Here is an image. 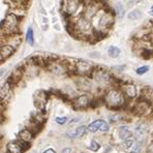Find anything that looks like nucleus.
Segmentation results:
<instances>
[{
    "label": "nucleus",
    "mask_w": 153,
    "mask_h": 153,
    "mask_svg": "<svg viewBox=\"0 0 153 153\" xmlns=\"http://www.w3.org/2000/svg\"><path fill=\"white\" fill-rule=\"evenodd\" d=\"M106 102L111 108H119L124 102V98L118 90H111L106 96Z\"/></svg>",
    "instance_id": "nucleus-1"
},
{
    "label": "nucleus",
    "mask_w": 153,
    "mask_h": 153,
    "mask_svg": "<svg viewBox=\"0 0 153 153\" xmlns=\"http://www.w3.org/2000/svg\"><path fill=\"white\" fill-rule=\"evenodd\" d=\"M7 150L9 153H23L24 147L18 141H13L7 145Z\"/></svg>",
    "instance_id": "nucleus-2"
},
{
    "label": "nucleus",
    "mask_w": 153,
    "mask_h": 153,
    "mask_svg": "<svg viewBox=\"0 0 153 153\" xmlns=\"http://www.w3.org/2000/svg\"><path fill=\"white\" fill-rule=\"evenodd\" d=\"M86 129H87L86 126H79L77 128H75V129L67 131V135L69 137H73V139H75V137H81L85 135Z\"/></svg>",
    "instance_id": "nucleus-3"
},
{
    "label": "nucleus",
    "mask_w": 153,
    "mask_h": 153,
    "mask_svg": "<svg viewBox=\"0 0 153 153\" xmlns=\"http://www.w3.org/2000/svg\"><path fill=\"white\" fill-rule=\"evenodd\" d=\"M13 52H15V48L13 47H11V46H3L0 49V56H1L2 59H5V58L9 57Z\"/></svg>",
    "instance_id": "nucleus-4"
},
{
    "label": "nucleus",
    "mask_w": 153,
    "mask_h": 153,
    "mask_svg": "<svg viewBox=\"0 0 153 153\" xmlns=\"http://www.w3.org/2000/svg\"><path fill=\"white\" fill-rule=\"evenodd\" d=\"M2 24H6V25H5L6 30H8V31H13V30H15V28H16V25H17L16 17L13 15V20H11V15H9L5 21H3Z\"/></svg>",
    "instance_id": "nucleus-5"
},
{
    "label": "nucleus",
    "mask_w": 153,
    "mask_h": 153,
    "mask_svg": "<svg viewBox=\"0 0 153 153\" xmlns=\"http://www.w3.org/2000/svg\"><path fill=\"white\" fill-rule=\"evenodd\" d=\"M124 91L128 97H135V96H137V87L135 85H132V84L125 85Z\"/></svg>",
    "instance_id": "nucleus-6"
},
{
    "label": "nucleus",
    "mask_w": 153,
    "mask_h": 153,
    "mask_svg": "<svg viewBox=\"0 0 153 153\" xmlns=\"http://www.w3.org/2000/svg\"><path fill=\"white\" fill-rule=\"evenodd\" d=\"M88 102H89V99L87 97V95H81L75 99V104L78 108H85V106H88Z\"/></svg>",
    "instance_id": "nucleus-7"
},
{
    "label": "nucleus",
    "mask_w": 153,
    "mask_h": 153,
    "mask_svg": "<svg viewBox=\"0 0 153 153\" xmlns=\"http://www.w3.org/2000/svg\"><path fill=\"white\" fill-rule=\"evenodd\" d=\"M32 137H33V135H32V133L29 131L28 129H23L19 132V139L21 141H23L24 143L29 142V141L32 139Z\"/></svg>",
    "instance_id": "nucleus-8"
},
{
    "label": "nucleus",
    "mask_w": 153,
    "mask_h": 153,
    "mask_svg": "<svg viewBox=\"0 0 153 153\" xmlns=\"http://www.w3.org/2000/svg\"><path fill=\"white\" fill-rule=\"evenodd\" d=\"M102 123H104V120H95V121H93L92 123H90V124L88 125L87 129L91 132H96L97 130H99V128H100Z\"/></svg>",
    "instance_id": "nucleus-9"
},
{
    "label": "nucleus",
    "mask_w": 153,
    "mask_h": 153,
    "mask_svg": "<svg viewBox=\"0 0 153 153\" xmlns=\"http://www.w3.org/2000/svg\"><path fill=\"white\" fill-rule=\"evenodd\" d=\"M119 137L120 139H122V140H128L130 137H132V133L130 130L127 129V127L125 126H121L119 129Z\"/></svg>",
    "instance_id": "nucleus-10"
},
{
    "label": "nucleus",
    "mask_w": 153,
    "mask_h": 153,
    "mask_svg": "<svg viewBox=\"0 0 153 153\" xmlns=\"http://www.w3.org/2000/svg\"><path fill=\"white\" fill-rule=\"evenodd\" d=\"M50 69H51V71L54 73H56V75H61V73H63L65 71V69L63 68V66L61 64H52L51 66H50Z\"/></svg>",
    "instance_id": "nucleus-11"
},
{
    "label": "nucleus",
    "mask_w": 153,
    "mask_h": 153,
    "mask_svg": "<svg viewBox=\"0 0 153 153\" xmlns=\"http://www.w3.org/2000/svg\"><path fill=\"white\" fill-rule=\"evenodd\" d=\"M108 54H109V56H111V57L116 58L120 55V49L115 47V46H111V47L108 49Z\"/></svg>",
    "instance_id": "nucleus-12"
},
{
    "label": "nucleus",
    "mask_w": 153,
    "mask_h": 153,
    "mask_svg": "<svg viewBox=\"0 0 153 153\" xmlns=\"http://www.w3.org/2000/svg\"><path fill=\"white\" fill-rule=\"evenodd\" d=\"M26 42L29 44H34V34H33V30L31 28H28L26 32Z\"/></svg>",
    "instance_id": "nucleus-13"
},
{
    "label": "nucleus",
    "mask_w": 153,
    "mask_h": 153,
    "mask_svg": "<svg viewBox=\"0 0 153 153\" xmlns=\"http://www.w3.org/2000/svg\"><path fill=\"white\" fill-rule=\"evenodd\" d=\"M8 90H9V83H5L4 85L0 88V95L1 96H4L8 93Z\"/></svg>",
    "instance_id": "nucleus-14"
},
{
    "label": "nucleus",
    "mask_w": 153,
    "mask_h": 153,
    "mask_svg": "<svg viewBox=\"0 0 153 153\" xmlns=\"http://www.w3.org/2000/svg\"><path fill=\"white\" fill-rule=\"evenodd\" d=\"M140 17H141V13L139 11H133L128 13V19H130V20H137Z\"/></svg>",
    "instance_id": "nucleus-15"
},
{
    "label": "nucleus",
    "mask_w": 153,
    "mask_h": 153,
    "mask_svg": "<svg viewBox=\"0 0 153 153\" xmlns=\"http://www.w3.org/2000/svg\"><path fill=\"white\" fill-rule=\"evenodd\" d=\"M99 144L96 141H91V143H90V145H89V149H91L92 151H97L99 149Z\"/></svg>",
    "instance_id": "nucleus-16"
},
{
    "label": "nucleus",
    "mask_w": 153,
    "mask_h": 153,
    "mask_svg": "<svg viewBox=\"0 0 153 153\" xmlns=\"http://www.w3.org/2000/svg\"><path fill=\"white\" fill-rule=\"evenodd\" d=\"M116 11H117V15L121 18V17H123V15H124V8H123V6L120 4V3H118L116 5Z\"/></svg>",
    "instance_id": "nucleus-17"
},
{
    "label": "nucleus",
    "mask_w": 153,
    "mask_h": 153,
    "mask_svg": "<svg viewBox=\"0 0 153 153\" xmlns=\"http://www.w3.org/2000/svg\"><path fill=\"white\" fill-rule=\"evenodd\" d=\"M148 70H149V66H147V65H144V66H141V67L137 68L135 73H137V75H143V73H147Z\"/></svg>",
    "instance_id": "nucleus-18"
},
{
    "label": "nucleus",
    "mask_w": 153,
    "mask_h": 153,
    "mask_svg": "<svg viewBox=\"0 0 153 153\" xmlns=\"http://www.w3.org/2000/svg\"><path fill=\"white\" fill-rule=\"evenodd\" d=\"M55 120H56L58 124H64V123L67 122V117H57Z\"/></svg>",
    "instance_id": "nucleus-19"
},
{
    "label": "nucleus",
    "mask_w": 153,
    "mask_h": 153,
    "mask_svg": "<svg viewBox=\"0 0 153 153\" xmlns=\"http://www.w3.org/2000/svg\"><path fill=\"white\" fill-rule=\"evenodd\" d=\"M132 143H133V142H132L131 140H126V141L124 142V147H125V148L131 147V146H132Z\"/></svg>",
    "instance_id": "nucleus-20"
},
{
    "label": "nucleus",
    "mask_w": 153,
    "mask_h": 153,
    "mask_svg": "<svg viewBox=\"0 0 153 153\" xmlns=\"http://www.w3.org/2000/svg\"><path fill=\"white\" fill-rule=\"evenodd\" d=\"M44 153H56V152H55V150H53V149H47Z\"/></svg>",
    "instance_id": "nucleus-21"
},
{
    "label": "nucleus",
    "mask_w": 153,
    "mask_h": 153,
    "mask_svg": "<svg viewBox=\"0 0 153 153\" xmlns=\"http://www.w3.org/2000/svg\"><path fill=\"white\" fill-rule=\"evenodd\" d=\"M71 152V150H70L69 148H66V149H63L62 153H70Z\"/></svg>",
    "instance_id": "nucleus-22"
},
{
    "label": "nucleus",
    "mask_w": 153,
    "mask_h": 153,
    "mask_svg": "<svg viewBox=\"0 0 153 153\" xmlns=\"http://www.w3.org/2000/svg\"><path fill=\"white\" fill-rule=\"evenodd\" d=\"M151 15H152V16H153V6H152V7H151Z\"/></svg>",
    "instance_id": "nucleus-23"
},
{
    "label": "nucleus",
    "mask_w": 153,
    "mask_h": 153,
    "mask_svg": "<svg viewBox=\"0 0 153 153\" xmlns=\"http://www.w3.org/2000/svg\"><path fill=\"white\" fill-rule=\"evenodd\" d=\"M129 153H135V152H133V151H132V152H129Z\"/></svg>",
    "instance_id": "nucleus-24"
}]
</instances>
